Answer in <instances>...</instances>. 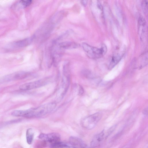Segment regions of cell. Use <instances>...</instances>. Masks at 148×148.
Listing matches in <instances>:
<instances>
[{
	"label": "cell",
	"instance_id": "cell-5",
	"mask_svg": "<svg viewBox=\"0 0 148 148\" xmlns=\"http://www.w3.org/2000/svg\"><path fill=\"white\" fill-rule=\"evenodd\" d=\"M50 79L46 78L34 82L26 83L20 85L19 89L22 91L28 90L40 87L48 84Z\"/></svg>",
	"mask_w": 148,
	"mask_h": 148
},
{
	"label": "cell",
	"instance_id": "cell-7",
	"mask_svg": "<svg viewBox=\"0 0 148 148\" xmlns=\"http://www.w3.org/2000/svg\"><path fill=\"white\" fill-rule=\"evenodd\" d=\"M38 138L45 143H48L50 145L60 141V135L56 133L41 134Z\"/></svg>",
	"mask_w": 148,
	"mask_h": 148
},
{
	"label": "cell",
	"instance_id": "cell-3",
	"mask_svg": "<svg viewBox=\"0 0 148 148\" xmlns=\"http://www.w3.org/2000/svg\"><path fill=\"white\" fill-rule=\"evenodd\" d=\"M83 48L88 56L93 59L102 57L106 53L107 48L105 44H102L100 48L93 47L84 42L82 44Z\"/></svg>",
	"mask_w": 148,
	"mask_h": 148
},
{
	"label": "cell",
	"instance_id": "cell-17",
	"mask_svg": "<svg viewBox=\"0 0 148 148\" xmlns=\"http://www.w3.org/2000/svg\"><path fill=\"white\" fill-rule=\"evenodd\" d=\"M32 1L21 0L18 3L20 7L21 8H24L29 6L32 3Z\"/></svg>",
	"mask_w": 148,
	"mask_h": 148
},
{
	"label": "cell",
	"instance_id": "cell-8",
	"mask_svg": "<svg viewBox=\"0 0 148 148\" xmlns=\"http://www.w3.org/2000/svg\"><path fill=\"white\" fill-rule=\"evenodd\" d=\"M125 47L122 49L121 51L113 55L109 65L108 69L109 70L113 69L119 62L125 53Z\"/></svg>",
	"mask_w": 148,
	"mask_h": 148
},
{
	"label": "cell",
	"instance_id": "cell-1",
	"mask_svg": "<svg viewBox=\"0 0 148 148\" xmlns=\"http://www.w3.org/2000/svg\"><path fill=\"white\" fill-rule=\"evenodd\" d=\"M56 106L55 103H48L36 108L25 110H15L12 112L11 115L13 116L27 118L39 117L51 112Z\"/></svg>",
	"mask_w": 148,
	"mask_h": 148
},
{
	"label": "cell",
	"instance_id": "cell-16",
	"mask_svg": "<svg viewBox=\"0 0 148 148\" xmlns=\"http://www.w3.org/2000/svg\"><path fill=\"white\" fill-rule=\"evenodd\" d=\"M68 145L66 143L60 141L50 146V148H64Z\"/></svg>",
	"mask_w": 148,
	"mask_h": 148
},
{
	"label": "cell",
	"instance_id": "cell-19",
	"mask_svg": "<svg viewBox=\"0 0 148 148\" xmlns=\"http://www.w3.org/2000/svg\"><path fill=\"white\" fill-rule=\"evenodd\" d=\"M84 92V90L82 87L81 86H79V95H82Z\"/></svg>",
	"mask_w": 148,
	"mask_h": 148
},
{
	"label": "cell",
	"instance_id": "cell-13",
	"mask_svg": "<svg viewBox=\"0 0 148 148\" xmlns=\"http://www.w3.org/2000/svg\"><path fill=\"white\" fill-rule=\"evenodd\" d=\"M60 47L63 49H71L75 48L78 46L76 43L71 42H61L59 44Z\"/></svg>",
	"mask_w": 148,
	"mask_h": 148
},
{
	"label": "cell",
	"instance_id": "cell-10",
	"mask_svg": "<svg viewBox=\"0 0 148 148\" xmlns=\"http://www.w3.org/2000/svg\"><path fill=\"white\" fill-rule=\"evenodd\" d=\"M105 137V133L103 131L95 135L90 143L91 147L95 148L98 146L103 140Z\"/></svg>",
	"mask_w": 148,
	"mask_h": 148
},
{
	"label": "cell",
	"instance_id": "cell-9",
	"mask_svg": "<svg viewBox=\"0 0 148 148\" xmlns=\"http://www.w3.org/2000/svg\"><path fill=\"white\" fill-rule=\"evenodd\" d=\"M69 142L71 146L75 148H88L82 139L76 137H70Z\"/></svg>",
	"mask_w": 148,
	"mask_h": 148
},
{
	"label": "cell",
	"instance_id": "cell-15",
	"mask_svg": "<svg viewBox=\"0 0 148 148\" xmlns=\"http://www.w3.org/2000/svg\"><path fill=\"white\" fill-rule=\"evenodd\" d=\"M81 75L85 78L88 79H92L94 78V75L89 70L84 69L81 72Z\"/></svg>",
	"mask_w": 148,
	"mask_h": 148
},
{
	"label": "cell",
	"instance_id": "cell-4",
	"mask_svg": "<svg viewBox=\"0 0 148 148\" xmlns=\"http://www.w3.org/2000/svg\"><path fill=\"white\" fill-rule=\"evenodd\" d=\"M102 116L101 113L97 112L86 117L82 121V125L86 129L91 130L95 127Z\"/></svg>",
	"mask_w": 148,
	"mask_h": 148
},
{
	"label": "cell",
	"instance_id": "cell-21",
	"mask_svg": "<svg viewBox=\"0 0 148 148\" xmlns=\"http://www.w3.org/2000/svg\"><path fill=\"white\" fill-rule=\"evenodd\" d=\"M147 108H145L143 111V114L145 115H147Z\"/></svg>",
	"mask_w": 148,
	"mask_h": 148
},
{
	"label": "cell",
	"instance_id": "cell-12",
	"mask_svg": "<svg viewBox=\"0 0 148 148\" xmlns=\"http://www.w3.org/2000/svg\"><path fill=\"white\" fill-rule=\"evenodd\" d=\"M33 36L27 38L14 42V45L18 47H23L30 44L33 41Z\"/></svg>",
	"mask_w": 148,
	"mask_h": 148
},
{
	"label": "cell",
	"instance_id": "cell-20",
	"mask_svg": "<svg viewBox=\"0 0 148 148\" xmlns=\"http://www.w3.org/2000/svg\"><path fill=\"white\" fill-rule=\"evenodd\" d=\"M81 3L84 6H85L87 4V0H83L81 1Z\"/></svg>",
	"mask_w": 148,
	"mask_h": 148
},
{
	"label": "cell",
	"instance_id": "cell-14",
	"mask_svg": "<svg viewBox=\"0 0 148 148\" xmlns=\"http://www.w3.org/2000/svg\"><path fill=\"white\" fill-rule=\"evenodd\" d=\"M34 132L31 128L27 129L26 132V138L27 143L31 144L33 141L34 138Z\"/></svg>",
	"mask_w": 148,
	"mask_h": 148
},
{
	"label": "cell",
	"instance_id": "cell-2",
	"mask_svg": "<svg viewBox=\"0 0 148 148\" xmlns=\"http://www.w3.org/2000/svg\"><path fill=\"white\" fill-rule=\"evenodd\" d=\"M70 82L69 64H64L63 70V76L61 86L57 92L56 101H60L64 97L69 88Z\"/></svg>",
	"mask_w": 148,
	"mask_h": 148
},
{
	"label": "cell",
	"instance_id": "cell-18",
	"mask_svg": "<svg viewBox=\"0 0 148 148\" xmlns=\"http://www.w3.org/2000/svg\"><path fill=\"white\" fill-rule=\"evenodd\" d=\"M147 1L146 0L143 1L142 2V6L143 12L146 13L147 12Z\"/></svg>",
	"mask_w": 148,
	"mask_h": 148
},
{
	"label": "cell",
	"instance_id": "cell-22",
	"mask_svg": "<svg viewBox=\"0 0 148 148\" xmlns=\"http://www.w3.org/2000/svg\"><path fill=\"white\" fill-rule=\"evenodd\" d=\"M64 148H75L71 146L68 145L67 146L65 147Z\"/></svg>",
	"mask_w": 148,
	"mask_h": 148
},
{
	"label": "cell",
	"instance_id": "cell-6",
	"mask_svg": "<svg viewBox=\"0 0 148 148\" xmlns=\"http://www.w3.org/2000/svg\"><path fill=\"white\" fill-rule=\"evenodd\" d=\"M29 75V73L25 71H18L14 73L0 78V83L24 79Z\"/></svg>",
	"mask_w": 148,
	"mask_h": 148
},
{
	"label": "cell",
	"instance_id": "cell-11",
	"mask_svg": "<svg viewBox=\"0 0 148 148\" xmlns=\"http://www.w3.org/2000/svg\"><path fill=\"white\" fill-rule=\"evenodd\" d=\"M148 63L147 53H145L141 56L139 59L138 64L136 66V68L140 69L146 66Z\"/></svg>",
	"mask_w": 148,
	"mask_h": 148
}]
</instances>
